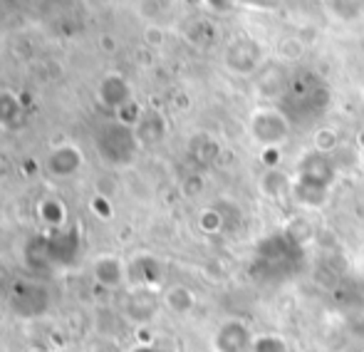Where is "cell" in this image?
I'll return each instance as SVG.
<instances>
[{
	"label": "cell",
	"instance_id": "obj_5",
	"mask_svg": "<svg viewBox=\"0 0 364 352\" xmlns=\"http://www.w3.org/2000/svg\"><path fill=\"white\" fill-rule=\"evenodd\" d=\"M255 352H285V345L278 338H263L255 345Z\"/></svg>",
	"mask_w": 364,
	"mask_h": 352
},
{
	"label": "cell",
	"instance_id": "obj_4",
	"mask_svg": "<svg viewBox=\"0 0 364 352\" xmlns=\"http://www.w3.org/2000/svg\"><path fill=\"white\" fill-rule=\"evenodd\" d=\"M80 164H82L80 149H75V146H70V144L55 149L53 156H50V161H48L50 171H53V174H58V176H70L73 171L80 169Z\"/></svg>",
	"mask_w": 364,
	"mask_h": 352
},
{
	"label": "cell",
	"instance_id": "obj_1",
	"mask_svg": "<svg viewBox=\"0 0 364 352\" xmlns=\"http://www.w3.org/2000/svg\"><path fill=\"white\" fill-rule=\"evenodd\" d=\"M302 102H305L302 117H300L302 122H312L320 112H325L327 102H330V92H327V85L322 82L317 75L302 73L290 82V87L283 97V107H280V112L288 117V122H290V117L300 110Z\"/></svg>",
	"mask_w": 364,
	"mask_h": 352
},
{
	"label": "cell",
	"instance_id": "obj_2",
	"mask_svg": "<svg viewBox=\"0 0 364 352\" xmlns=\"http://www.w3.org/2000/svg\"><path fill=\"white\" fill-rule=\"evenodd\" d=\"M253 134L265 146H275L288 137V117L283 112L265 110L253 117Z\"/></svg>",
	"mask_w": 364,
	"mask_h": 352
},
{
	"label": "cell",
	"instance_id": "obj_3",
	"mask_svg": "<svg viewBox=\"0 0 364 352\" xmlns=\"http://www.w3.org/2000/svg\"><path fill=\"white\" fill-rule=\"evenodd\" d=\"M250 345V335L248 328L238 323H228L225 328H220L218 340H216V348L218 352H245Z\"/></svg>",
	"mask_w": 364,
	"mask_h": 352
}]
</instances>
